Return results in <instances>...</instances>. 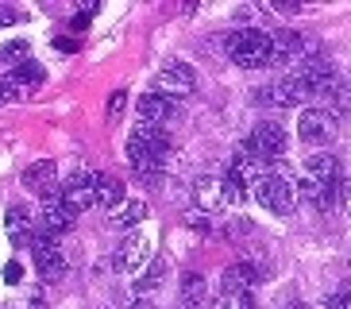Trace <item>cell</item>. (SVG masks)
<instances>
[{
	"mask_svg": "<svg viewBox=\"0 0 351 309\" xmlns=\"http://www.w3.org/2000/svg\"><path fill=\"white\" fill-rule=\"evenodd\" d=\"M166 151H170V135L166 128H151V124H139L128 139V163H132L135 174L155 178L166 163Z\"/></svg>",
	"mask_w": 351,
	"mask_h": 309,
	"instance_id": "obj_1",
	"label": "cell"
},
{
	"mask_svg": "<svg viewBox=\"0 0 351 309\" xmlns=\"http://www.w3.org/2000/svg\"><path fill=\"white\" fill-rule=\"evenodd\" d=\"M224 54L243 70H258L270 62V31L263 27H239L224 35Z\"/></svg>",
	"mask_w": 351,
	"mask_h": 309,
	"instance_id": "obj_2",
	"label": "cell"
},
{
	"mask_svg": "<svg viewBox=\"0 0 351 309\" xmlns=\"http://www.w3.org/2000/svg\"><path fill=\"white\" fill-rule=\"evenodd\" d=\"M251 190H255V201L258 205H267L270 213H293V205H298V182L289 174H282V170H267V174H258L255 182H251Z\"/></svg>",
	"mask_w": 351,
	"mask_h": 309,
	"instance_id": "obj_3",
	"label": "cell"
},
{
	"mask_svg": "<svg viewBox=\"0 0 351 309\" xmlns=\"http://www.w3.org/2000/svg\"><path fill=\"white\" fill-rule=\"evenodd\" d=\"M298 135L309 147H324V144H332V139L340 135V120H336L332 108L309 104V108H301V116H298Z\"/></svg>",
	"mask_w": 351,
	"mask_h": 309,
	"instance_id": "obj_4",
	"label": "cell"
},
{
	"mask_svg": "<svg viewBox=\"0 0 351 309\" xmlns=\"http://www.w3.org/2000/svg\"><path fill=\"white\" fill-rule=\"evenodd\" d=\"M289 139H286V128H278V124H255V132L247 135V144H243V151L251 154V159H258V163H274L278 154H286Z\"/></svg>",
	"mask_w": 351,
	"mask_h": 309,
	"instance_id": "obj_5",
	"label": "cell"
},
{
	"mask_svg": "<svg viewBox=\"0 0 351 309\" xmlns=\"http://www.w3.org/2000/svg\"><path fill=\"white\" fill-rule=\"evenodd\" d=\"M93 190H97V170L82 166V170H73V174L66 178V185H58V201L77 216V213H85V209H93Z\"/></svg>",
	"mask_w": 351,
	"mask_h": 309,
	"instance_id": "obj_6",
	"label": "cell"
},
{
	"mask_svg": "<svg viewBox=\"0 0 351 309\" xmlns=\"http://www.w3.org/2000/svg\"><path fill=\"white\" fill-rule=\"evenodd\" d=\"M32 259H35V267H39V275L47 278V282H58V278L66 275V251H62L58 240L35 232L32 236Z\"/></svg>",
	"mask_w": 351,
	"mask_h": 309,
	"instance_id": "obj_7",
	"label": "cell"
},
{
	"mask_svg": "<svg viewBox=\"0 0 351 309\" xmlns=\"http://www.w3.org/2000/svg\"><path fill=\"white\" fill-rule=\"evenodd\" d=\"M155 85L162 89V97L174 101V97H186V93L197 89V73L189 62H166L162 70L155 73Z\"/></svg>",
	"mask_w": 351,
	"mask_h": 309,
	"instance_id": "obj_8",
	"label": "cell"
},
{
	"mask_svg": "<svg viewBox=\"0 0 351 309\" xmlns=\"http://www.w3.org/2000/svg\"><path fill=\"white\" fill-rule=\"evenodd\" d=\"M23 190L35 197H43V201H51V197H58V166L51 163V159H39V163H32L27 170L20 174Z\"/></svg>",
	"mask_w": 351,
	"mask_h": 309,
	"instance_id": "obj_9",
	"label": "cell"
},
{
	"mask_svg": "<svg viewBox=\"0 0 351 309\" xmlns=\"http://www.w3.org/2000/svg\"><path fill=\"white\" fill-rule=\"evenodd\" d=\"M305 58V39H301V31H270V62L267 66H298Z\"/></svg>",
	"mask_w": 351,
	"mask_h": 309,
	"instance_id": "obj_10",
	"label": "cell"
},
{
	"mask_svg": "<svg viewBox=\"0 0 351 309\" xmlns=\"http://www.w3.org/2000/svg\"><path fill=\"white\" fill-rule=\"evenodd\" d=\"M258 282V267L255 263H232V267H224V275H220V282H217V298H236V294H247L251 286Z\"/></svg>",
	"mask_w": 351,
	"mask_h": 309,
	"instance_id": "obj_11",
	"label": "cell"
},
{
	"mask_svg": "<svg viewBox=\"0 0 351 309\" xmlns=\"http://www.w3.org/2000/svg\"><path fill=\"white\" fill-rule=\"evenodd\" d=\"M309 97V89L289 73V78H282V82H274V85H263V89L255 93V101L258 104H278V108H286V104H298V101H305Z\"/></svg>",
	"mask_w": 351,
	"mask_h": 309,
	"instance_id": "obj_12",
	"label": "cell"
},
{
	"mask_svg": "<svg viewBox=\"0 0 351 309\" xmlns=\"http://www.w3.org/2000/svg\"><path fill=\"white\" fill-rule=\"evenodd\" d=\"M112 263H116V271H120V275H135L143 263H151V244H147V236L132 232L124 244L116 247V259H112Z\"/></svg>",
	"mask_w": 351,
	"mask_h": 309,
	"instance_id": "obj_13",
	"label": "cell"
},
{
	"mask_svg": "<svg viewBox=\"0 0 351 309\" xmlns=\"http://www.w3.org/2000/svg\"><path fill=\"white\" fill-rule=\"evenodd\" d=\"M73 225V213L58 201V197H51V201H43V213H39V220H35V232L39 236H51V240H58L66 232V228Z\"/></svg>",
	"mask_w": 351,
	"mask_h": 309,
	"instance_id": "obj_14",
	"label": "cell"
},
{
	"mask_svg": "<svg viewBox=\"0 0 351 309\" xmlns=\"http://www.w3.org/2000/svg\"><path fill=\"white\" fill-rule=\"evenodd\" d=\"M135 113H139V124H151V128H162L166 120H174V101L162 97V93H143L139 104H135Z\"/></svg>",
	"mask_w": 351,
	"mask_h": 309,
	"instance_id": "obj_15",
	"label": "cell"
},
{
	"mask_svg": "<svg viewBox=\"0 0 351 309\" xmlns=\"http://www.w3.org/2000/svg\"><path fill=\"white\" fill-rule=\"evenodd\" d=\"M305 170H309V182H320V185H332L343 178V166L336 154L328 151H313L309 159H305Z\"/></svg>",
	"mask_w": 351,
	"mask_h": 309,
	"instance_id": "obj_16",
	"label": "cell"
},
{
	"mask_svg": "<svg viewBox=\"0 0 351 309\" xmlns=\"http://www.w3.org/2000/svg\"><path fill=\"white\" fill-rule=\"evenodd\" d=\"M193 205L201 209V213H217V209L224 205V190H220V178H213V174L193 178Z\"/></svg>",
	"mask_w": 351,
	"mask_h": 309,
	"instance_id": "obj_17",
	"label": "cell"
},
{
	"mask_svg": "<svg viewBox=\"0 0 351 309\" xmlns=\"http://www.w3.org/2000/svg\"><path fill=\"white\" fill-rule=\"evenodd\" d=\"M4 220H8V236L16 240V244H32V232H35V213L32 205H8V213H4Z\"/></svg>",
	"mask_w": 351,
	"mask_h": 309,
	"instance_id": "obj_18",
	"label": "cell"
},
{
	"mask_svg": "<svg viewBox=\"0 0 351 309\" xmlns=\"http://www.w3.org/2000/svg\"><path fill=\"white\" fill-rule=\"evenodd\" d=\"M124 201V182L112 174H97V190H93V205L101 209H116Z\"/></svg>",
	"mask_w": 351,
	"mask_h": 309,
	"instance_id": "obj_19",
	"label": "cell"
},
{
	"mask_svg": "<svg viewBox=\"0 0 351 309\" xmlns=\"http://www.w3.org/2000/svg\"><path fill=\"white\" fill-rule=\"evenodd\" d=\"M205 294H208V282L197 271L182 275V309H201L205 306Z\"/></svg>",
	"mask_w": 351,
	"mask_h": 309,
	"instance_id": "obj_20",
	"label": "cell"
},
{
	"mask_svg": "<svg viewBox=\"0 0 351 309\" xmlns=\"http://www.w3.org/2000/svg\"><path fill=\"white\" fill-rule=\"evenodd\" d=\"M4 78H8V82L16 85L20 93H27L32 85H39V82H43V66L27 58V62H20V66H8V73H4Z\"/></svg>",
	"mask_w": 351,
	"mask_h": 309,
	"instance_id": "obj_21",
	"label": "cell"
},
{
	"mask_svg": "<svg viewBox=\"0 0 351 309\" xmlns=\"http://www.w3.org/2000/svg\"><path fill=\"white\" fill-rule=\"evenodd\" d=\"M298 197L313 209V213H328V209H332L328 185H320V182H301V185H298Z\"/></svg>",
	"mask_w": 351,
	"mask_h": 309,
	"instance_id": "obj_22",
	"label": "cell"
},
{
	"mask_svg": "<svg viewBox=\"0 0 351 309\" xmlns=\"http://www.w3.org/2000/svg\"><path fill=\"white\" fill-rule=\"evenodd\" d=\"M143 216H147V205H143V201H124V209L112 216V225H116V228H128V232H132V228L139 225Z\"/></svg>",
	"mask_w": 351,
	"mask_h": 309,
	"instance_id": "obj_23",
	"label": "cell"
},
{
	"mask_svg": "<svg viewBox=\"0 0 351 309\" xmlns=\"http://www.w3.org/2000/svg\"><path fill=\"white\" fill-rule=\"evenodd\" d=\"M162 275H166V259H151V263H147V271L139 275V282H135V286H139V290H155L158 282H162Z\"/></svg>",
	"mask_w": 351,
	"mask_h": 309,
	"instance_id": "obj_24",
	"label": "cell"
},
{
	"mask_svg": "<svg viewBox=\"0 0 351 309\" xmlns=\"http://www.w3.org/2000/svg\"><path fill=\"white\" fill-rule=\"evenodd\" d=\"M0 58L8 62V66H20V62H27V43H23V39L4 43V51H0Z\"/></svg>",
	"mask_w": 351,
	"mask_h": 309,
	"instance_id": "obj_25",
	"label": "cell"
},
{
	"mask_svg": "<svg viewBox=\"0 0 351 309\" xmlns=\"http://www.w3.org/2000/svg\"><path fill=\"white\" fill-rule=\"evenodd\" d=\"M332 101H336V108H340V113H351V73L336 82V89H332Z\"/></svg>",
	"mask_w": 351,
	"mask_h": 309,
	"instance_id": "obj_26",
	"label": "cell"
},
{
	"mask_svg": "<svg viewBox=\"0 0 351 309\" xmlns=\"http://www.w3.org/2000/svg\"><path fill=\"white\" fill-rule=\"evenodd\" d=\"M324 309H351V286H340V290H336V294L324 301Z\"/></svg>",
	"mask_w": 351,
	"mask_h": 309,
	"instance_id": "obj_27",
	"label": "cell"
},
{
	"mask_svg": "<svg viewBox=\"0 0 351 309\" xmlns=\"http://www.w3.org/2000/svg\"><path fill=\"white\" fill-rule=\"evenodd\" d=\"M101 8V4H97V0H85V8L77 12V20H73V27H89V20H93V12Z\"/></svg>",
	"mask_w": 351,
	"mask_h": 309,
	"instance_id": "obj_28",
	"label": "cell"
},
{
	"mask_svg": "<svg viewBox=\"0 0 351 309\" xmlns=\"http://www.w3.org/2000/svg\"><path fill=\"white\" fill-rule=\"evenodd\" d=\"M124 97H128V93H112V101H108V116H120V113H124Z\"/></svg>",
	"mask_w": 351,
	"mask_h": 309,
	"instance_id": "obj_29",
	"label": "cell"
},
{
	"mask_svg": "<svg viewBox=\"0 0 351 309\" xmlns=\"http://www.w3.org/2000/svg\"><path fill=\"white\" fill-rule=\"evenodd\" d=\"M274 8L278 12H305V4L301 0H274Z\"/></svg>",
	"mask_w": 351,
	"mask_h": 309,
	"instance_id": "obj_30",
	"label": "cell"
},
{
	"mask_svg": "<svg viewBox=\"0 0 351 309\" xmlns=\"http://www.w3.org/2000/svg\"><path fill=\"white\" fill-rule=\"evenodd\" d=\"M20 278H23L20 263H8V267H4V282H20Z\"/></svg>",
	"mask_w": 351,
	"mask_h": 309,
	"instance_id": "obj_31",
	"label": "cell"
},
{
	"mask_svg": "<svg viewBox=\"0 0 351 309\" xmlns=\"http://www.w3.org/2000/svg\"><path fill=\"white\" fill-rule=\"evenodd\" d=\"M239 309H258V301H255V290H247V294H239Z\"/></svg>",
	"mask_w": 351,
	"mask_h": 309,
	"instance_id": "obj_32",
	"label": "cell"
},
{
	"mask_svg": "<svg viewBox=\"0 0 351 309\" xmlns=\"http://www.w3.org/2000/svg\"><path fill=\"white\" fill-rule=\"evenodd\" d=\"M239 20H267V12H251V8H239Z\"/></svg>",
	"mask_w": 351,
	"mask_h": 309,
	"instance_id": "obj_33",
	"label": "cell"
},
{
	"mask_svg": "<svg viewBox=\"0 0 351 309\" xmlns=\"http://www.w3.org/2000/svg\"><path fill=\"white\" fill-rule=\"evenodd\" d=\"M16 20H20V16H16V12H12V8H8V12L0 8V23H16Z\"/></svg>",
	"mask_w": 351,
	"mask_h": 309,
	"instance_id": "obj_34",
	"label": "cell"
},
{
	"mask_svg": "<svg viewBox=\"0 0 351 309\" xmlns=\"http://www.w3.org/2000/svg\"><path fill=\"white\" fill-rule=\"evenodd\" d=\"M208 309H232V306H228V298H213V301H208Z\"/></svg>",
	"mask_w": 351,
	"mask_h": 309,
	"instance_id": "obj_35",
	"label": "cell"
},
{
	"mask_svg": "<svg viewBox=\"0 0 351 309\" xmlns=\"http://www.w3.org/2000/svg\"><path fill=\"white\" fill-rule=\"evenodd\" d=\"M23 309H47V301H43V298H32V301H27Z\"/></svg>",
	"mask_w": 351,
	"mask_h": 309,
	"instance_id": "obj_36",
	"label": "cell"
},
{
	"mask_svg": "<svg viewBox=\"0 0 351 309\" xmlns=\"http://www.w3.org/2000/svg\"><path fill=\"white\" fill-rule=\"evenodd\" d=\"M132 309H155V306H151L147 298H139V301H132Z\"/></svg>",
	"mask_w": 351,
	"mask_h": 309,
	"instance_id": "obj_37",
	"label": "cell"
},
{
	"mask_svg": "<svg viewBox=\"0 0 351 309\" xmlns=\"http://www.w3.org/2000/svg\"><path fill=\"white\" fill-rule=\"evenodd\" d=\"M289 309H313V306H301V301H298V306H289Z\"/></svg>",
	"mask_w": 351,
	"mask_h": 309,
	"instance_id": "obj_38",
	"label": "cell"
}]
</instances>
